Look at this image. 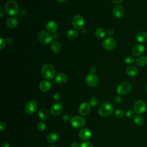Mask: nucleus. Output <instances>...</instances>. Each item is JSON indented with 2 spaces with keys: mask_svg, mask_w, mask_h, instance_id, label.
Wrapping results in <instances>:
<instances>
[{
  "mask_svg": "<svg viewBox=\"0 0 147 147\" xmlns=\"http://www.w3.org/2000/svg\"><path fill=\"white\" fill-rule=\"evenodd\" d=\"M1 147H10V145L7 142H3L2 144Z\"/></svg>",
  "mask_w": 147,
  "mask_h": 147,
  "instance_id": "43",
  "label": "nucleus"
},
{
  "mask_svg": "<svg viewBox=\"0 0 147 147\" xmlns=\"http://www.w3.org/2000/svg\"><path fill=\"white\" fill-rule=\"evenodd\" d=\"M138 72V68L136 65H129L126 69V74L129 76H134Z\"/></svg>",
  "mask_w": 147,
  "mask_h": 147,
  "instance_id": "24",
  "label": "nucleus"
},
{
  "mask_svg": "<svg viewBox=\"0 0 147 147\" xmlns=\"http://www.w3.org/2000/svg\"><path fill=\"white\" fill-rule=\"evenodd\" d=\"M53 99L56 101H59L61 99V95L60 93L59 92H56L54 94L53 96Z\"/></svg>",
  "mask_w": 147,
  "mask_h": 147,
  "instance_id": "36",
  "label": "nucleus"
},
{
  "mask_svg": "<svg viewBox=\"0 0 147 147\" xmlns=\"http://www.w3.org/2000/svg\"><path fill=\"white\" fill-rule=\"evenodd\" d=\"M57 2H60V3H64L65 2H66L67 0H57Z\"/></svg>",
  "mask_w": 147,
  "mask_h": 147,
  "instance_id": "49",
  "label": "nucleus"
},
{
  "mask_svg": "<svg viewBox=\"0 0 147 147\" xmlns=\"http://www.w3.org/2000/svg\"><path fill=\"white\" fill-rule=\"evenodd\" d=\"M111 1H112L114 3L118 4V3H121V2L123 1V0H111Z\"/></svg>",
  "mask_w": 147,
  "mask_h": 147,
  "instance_id": "46",
  "label": "nucleus"
},
{
  "mask_svg": "<svg viewBox=\"0 0 147 147\" xmlns=\"http://www.w3.org/2000/svg\"><path fill=\"white\" fill-rule=\"evenodd\" d=\"M38 117L42 121H47L49 117V113L48 111L46 109H41L38 111Z\"/></svg>",
  "mask_w": 147,
  "mask_h": 147,
  "instance_id": "19",
  "label": "nucleus"
},
{
  "mask_svg": "<svg viewBox=\"0 0 147 147\" xmlns=\"http://www.w3.org/2000/svg\"><path fill=\"white\" fill-rule=\"evenodd\" d=\"M95 36L98 38H103L106 36V31L102 28H98L95 32Z\"/></svg>",
  "mask_w": 147,
  "mask_h": 147,
  "instance_id": "28",
  "label": "nucleus"
},
{
  "mask_svg": "<svg viewBox=\"0 0 147 147\" xmlns=\"http://www.w3.org/2000/svg\"><path fill=\"white\" fill-rule=\"evenodd\" d=\"M46 127V125L43 122H38L36 125V128L39 131H43Z\"/></svg>",
  "mask_w": 147,
  "mask_h": 147,
  "instance_id": "30",
  "label": "nucleus"
},
{
  "mask_svg": "<svg viewBox=\"0 0 147 147\" xmlns=\"http://www.w3.org/2000/svg\"><path fill=\"white\" fill-rule=\"evenodd\" d=\"M107 34L111 37L112 35H113L114 34V30L112 29H109L108 30H107Z\"/></svg>",
  "mask_w": 147,
  "mask_h": 147,
  "instance_id": "42",
  "label": "nucleus"
},
{
  "mask_svg": "<svg viewBox=\"0 0 147 147\" xmlns=\"http://www.w3.org/2000/svg\"><path fill=\"white\" fill-rule=\"evenodd\" d=\"M86 82L90 87H95L99 83V79L94 73H90L86 76Z\"/></svg>",
  "mask_w": 147,
  "mask_h": 147,
  "instance_id": "11",
  "label": "nucleus"
},
{
  "mask_svg": "<svg viewBox=\"0 0 147 147\" xmlns=\"http://www.w3.org/2000/svg\"><path fill=\"white\" fill-rule=\"evenodd\" d=\"M59 139V136L57 133H54V132H52L48 134L47 137V140L49 143H55V142H56Z\"/></svg>",
  "mask_w": 147,
  "mask_h": 147,
  "instance_id": "25",
  "label": "nucleus"
},
{
  "mask_svg": "<svg viewBox=\"0 0 147 147\" xmlns=\"http://www.w3.org/2000/svg\"><path fill=\"white\" fill-rule=\"evenodd\" d=\"M71 147H79V145L76 142H74L71 144Z\"/></svg>",
  "mask_w": 147,
  "mask_h": 147,
  "instance_id": "45",
  "label": "nucleus"
},
{
  "mask_svg": "<svg viewBox=\"0 0 147 147\" xmlns=\"http://www.w3.org/2000/svg\"><path fill=\"white\" fill-rule=\"evenodd\" d=\"M37 38L39 42L42 44L47 45L52 41V36L49 33L44 30H41L38 32L37 34Z\"/></svg>",
  "mask_w": 147,
  "mask_h": 147,
  "instance_id": "4",
  "label": "nucleus"
},
{
  "mask_svg": "<svg viewBox=\"0 0 147 147\" xmlns=\"http://www.w3.org/2000/svg\"><path fill=\"white\" fill-rule=\"evenodd\" d=\"M103 48L108 51H111L114 49L116 45V41L115 39L111 37H106L102 42Z\"/></svg>",
  "mask_w": 147,
  "mask_h": 147,
  "instance_id": "9",
  "label": "nucleus"
},
{
  "mask_svg": "<svg viewBox=\"0 0 147 147\" xmlns=\"http://www.w3.org/2000/svg\"><path fill=\"white\" fill-rule=\"evenodd\" d=\"M6 40H5L3 38H1V44H0V49L2 50L3 48L6 45Z\"/></svg>",
  "mask_w": 147,
  "mask_h": 147,
  "instance_id": "37",
  "label": "nucleus"
},
{
  "mask_svg": "<svg viewBox=\"0 0 147 147\" xmlns=\"http://www.w3.org/2000/svg\"><path fill=\"white\" fill-rule=\"evenodd\" d=\"M40 90L43 92L48 91L51 88V84L47 80H42L39 84Z\"/></svg>",
  "mask_w": 147,
  "mask_h": 147,
  "instance_id": "20",
  "label": "nucleus"
},
{
  "mask_svg": "<svg viewBox=\"0 0 147 147\" xmlns=\"http://www.w3.org/2000/svg\"><path fill=\"white\" fill-rule=\"evenodd\" d=\"M49 147H56V146H54V145H52V146H50Z\"/></svg>",
  "mask_w": 147,
  "mask_h": 147,
  "instance_id": "51",
  "label": "nucleus"
},
{
  "mask_svg": "<svg viewBox=\"0 0 147 147\" xmlns=\"http://www.w3.org/2000/svg\"><path fill=\"white\" fill-rule=\"evenodd\" d=\"M131 52V53L135 56H140L145 52V47L140 44H136L133 47Z\"/></svg>",
  "mask_w": 147,
  "mask_h": 147,
  "instance_id": "15",
  "label": "nucleus"
},
{
  "mask_svg": "<svg viewBox=\"0 0 147 147\" xmlns=\"http://www.w3.org/2000/svg\"><path fill=\"white\" fill-rule=\"evenodd\" d=\"M63 110V106L61 103L59 102L55 103L51 107V113L54 116H57L61 113Z\"/></svg>",
  "mask_w": 147,
  "mask_h": 147,
  "instance_id": "14",
  "label": "nucleus"
},
{
  "mask_svg": "<svg viewBox=\"0 0 147 147\" xmlns=\"http://www.w3.org/2000/svg\"><path fill=\"white\" fill-rule=\"evenodd\" d=\"M0 13H1V14H0V17H3V13H4V12H3V9H2V8H1L0 9Z\"/></svg>",
  "mask_w": 147,
  "mask_h": 147,
  "instance_id": "47",
  "label": "nucleus"
},
{
  "mask_svg": "<svg viewBox=\"0 0 147 147\" xmlns=\"http://www.w3.org/2000/svg\"><path fill=\"white\" fill-rule=\"evenodd\" d=\"M67 76L65 74L61 73L58 74L55 78V82L57 84H63L67 80Z\"/></svg>",
  "mask_w": 147,
  "mask_h": 147,
  "instance_id": "22",
  "label": "nucleus"
},
{
  "mask_svg": "<svg viewBox=\"0 0 147 147\" xmlns=\"http://www.w3.org/2000/svg\"><path fill=\"white\" fill-rule=\"evenodd\" d=\"M91 110V105L87 102H83L81 103L79 107V113L83 116L88 115Z\"/></svg>",
  "mask_w": 147,
  "mask_h": 147,
  "instance_id": "13",
  "label": "nucleus"
},
{
  "mask_svg": "<svg viewBox=\"0 0 147 147\" xmlns=\"http://www.w3.org/2000/svg\"><path fill=\"white\" fill-rule=\"evenodd\" d=\"M82 32L83 33H86L87 32V29L85 28H83L82 29Z\"/></svg>",
  "mask_w": 147,
  "mask_h": 147,
  "instance_id": "48",
  "label": "nucleus"
},
{
  "mask_svg": "<svg viewBox=\"0 0 147 147\" xmlns=\"http://www.w3.org/2000/svg\"><path fill=\"white\" fill-rule=\"evenodd\" d=\"M146 105L142 100H137L133 105V110L137 114H142L146 111Z\"/></svg>",
  "mask_w": 147,
  "mask_h": 147,
  "instance_id": "6",
  "label": "nucleus"
},
{
  "mask_svg": "<svg viewBox=\"0 0 147 147\" xmlns=\"http://www.w3.org/2000/svg\"><path fill=\"white\" fill-rule=\"evenodd\" d=\"M134 110H128L126 113V116L127 118H133L135 115H134Z\"/></svg>",
  "mask_w": 147,
  "mask_h": 147,
  "instance_id": "34",
  "label": "nucleus"
},
{
  "mask_svg": "<svg viewBox=\"0 0 147 147\" xmlns=\"http://www.w3.org/2000/svg\"><path fill=\"white\" fill-rule=\"evenodd\" d=\"M5 128H6V126H5V124L4 122H0V130L1 131H3L5 130Z\"/></svg>",
  "mask_w": 147,
  "mask_h": 147,
  "instance_id": "40",
  "label": "nucleus"
},
{
  "mask_svg": "<svg viewBox=\"0 0 147 147\" xmlns=\"http://www.w3.org/2000/svg\"><path fill=\"white\" fill-rule=\"evenodd\" d=\"M71 22L73 27L77 30H82L84 28V20L80 14L74 16L72 18Z\"/></svg>",
  "mask_w": 147,
  "mask_h": 147,
  "instance_id": "5",
  "label": "nucleus"
},
{
  "mask_svg": "<svg viewBox=\"0 0 147 147\" xmlns=\"http://www.w3.org/2000/svg\"><path fill=\"white\" fill-rule=\"evenodd\" d=\"M115 114L118 118H122L124 116V111L122 109H117L115 111Z\"/></svg>",
  "mask_w": 147,
  "mask_h": 147,
  "instance_id": "33",
  "label": "nucleus"
},
{
  "mask_svg": "<svg viewBox=\"0 0 147 147\" xmlns=\"http://www.w3.org/2000/svg\"><path fill=\"white\" fill-rule=\"evenodd\" d=\"M131 85L129 82H123L118 85L117 92L119 95H125L129 93L131 90Z\"/></svg>",
  "mask_w": 147,
  "mask_h": 147,
  "instance_id": "8",
  "label": "nucleus"
},
{
  "mask_svg": "<svg viewBox=\"0 0 147 147\" xmlns=\"http://www.w3.org/2000/svg\"><path fill=\"white\" fill-rule=\"evenodd\" d=\"M124 62L127 64H131L134 63V59L133 57L130 56H127L124 58Z\"/></svg>",
  "mask_w": 147,
  "mask_h": 147,
  "instance_id": "31",
  "label": "nucleus"
},
{
  "mask_svg": "<svg viewBox=\"0 0 147 147\" xmlns=\"http://www.w3.org/2000/svg\"><path fill=\"white\" fill-rule=\"evenodd\" d=\"M6 42L7 44H11V42H13V39H12V38L10 37H7L6 39Z\"/></svg>",
  "mask_w": 147,
  "mask_h": 147,
  "instance_id": "41",
  "label": "nucleus"
},
{
  "mask_svg": "<svg viewBox=\"0 0 147 147\" xmlns=\"http://www.w3.org/2000/svg\"><path fill=\"white\" fill-rule=\"evenodd\" d=\"M5 9L6 13L11 16H17L19 11L18 4L13 0L7 1L5 6Z\"/></svg>",
  "mask_w": 147,
  "mask_h": 147,
  "instance_id": "2",
  "label": "nucleus"
},
{
  "mask_svg": "<svg viewBox=\"0 0 147 147\" xmlns=\"http://www.w3.org/2000/svg\"><path fill=\"white\" fill-rule=\"evenodd\" d=\"M38 108V103L36 100H32L26 103L25 106V111L28 114L34 113Z\"/></svg>",
  "mask_w": 147,
  "mask_h": 147,
  "instance_id": "10",
  "label": "nucleus"
},
{
  "mask_svg": "<svg viewBox=\"0 0 147 147\" xmlns=\"http://www.w3.org/2000/svg\"><path fill=\"white\" fill-rule=\"evenodd\" d=\"M71 119V118L70 117V116L68 114H64L63 117H62V119L63 121L64 122H68L69 121H70Z\"/></svg>",
  "mask_w": 147,
  "mask_h": 147,
  "instance_id": "39",
  "label": "nucleus"
},
{
  "mask_svg": "<svg viewBox=\"0 0 147 147\" xmlns=\"http://www.w3.org/2000/svg\"><path fill=\"white\" fill-rule=\"evenodd\" d=\"M122 100L121 97L119 95H116L114 98V102L116 103V104H118Z\"/></svg>",
  "mask_w": 147,
  "mask_h": 147,
  "instance_id": "38",
  "label": "nucleus"
},
{
  "mask_svg": "<svg viewBox=\"0 0 147 147\" xmlns=\"http://www.w3.org/2000/svg\"><path fill=\"white\" fill-rule=\"evenodd\" d=\"M136 40L140 43H144L147 41V32L141 31L136 35Z\"/></svg>",
  "mask_w": 147,
  "mask_h": 147,
  "instance_id": "18",
  "label": "nucleus"
},
{
  "mask_svg": "<svg viewBox=\"0 0 147 147\" xmlns=\"http://www.w3.org/2000/svg\"><path fill=\"white\" fill-rule=\"evenodd\" d=\"M90 71L91 72V73H94L96 72V68L95 67V66H92L91 68H90Z\"/></svg>",
  "mask_w": 147,
  "mask_h": 147,
  "instance_id": "44",
  "label": "nucleus"
},
{
  "mask_svg": "<svg viewBox=\"0 0 147 147\" xmlns=\"http://www.w3.org/2000/svg\"><path fill=\"white\" fill-rule=\"evenodd\" d=\"M145 91H146V92H147V84L146 85V86H145Z\"/></svg>",
  "mask_w": 147,
  "mask_h": 147,
  "instance_id": "50",
  "label": "nucleus"
},
{
  "mask_svg": "<svg viewBox=\"0 0 147 147\" xmlns=\"http://www.w3.org/2000/svg\"><path fill=\"white\" fill-rule=\"evenodd\" d=\"M79 147H93L92 144L88 141H84L80 143Z\"/></svg>",
  "mask_w": 147,
  "mask_h": 147,
  "instance_id": "35",
  "label": "nucleus"
},
{
  "mask_svg": "<svg viewBox=\"0 0 147 147\" xmlns=\"http://www.w3.org/2000/svg\"><path fill=\"white\" fill-rule=\"evenodd\" d=\"M70 123L76 129H79L84 126L86 121L84 118L80 116H74L71 118Z\"/></svg>",
  "mask_w": 147,
  "mask_h": 147,
  "instance_id": "7",
  "label": "nucleus"
},
{
  "mask_svg": "<svg viewBox=\"0 0 147 147\" xmlns=\"http://www.w3.org/2000/svg\"><path fill=\"white\" fill-rule=\"evenodd\" d=\"M133 120H134V123L138 125V126H141V125H142L144 123V122H145V120H144V118L142 116L138 114V115H136L134 117V118H133Z\"/></svg>",
  "mask_w": 147,
  "mask_h": 147,
  "instance_id": "29",
  "label": "nucleus"
},
{
  "mask_svg": "<svg viewBox=\"0 0 147 147\" xmlns=\"http://www.w3.org/2000/svg\"><path fill=\"white\" fill-rule=\"evenodd\" d=\"M114 111V107L109 102L103 103L98 109V113L100 116L107 117L111 115Z\"/></svg>",
  "mask_w": 147,
  "mask_h": 147,
  "instance_id": "3",
  "label": "nucleus"
},
{
  "mask_svg": "<svg viewBox=\"0 0 147 147\" xmlns=\"http://www.w3.org/2000/svg\"><path fill=\"white\" fill-rule=\"evenodd\" d=\"M89 103L91 105V106L95 107L98 103V99L95 97H92V98H90V99L89 100Z\"/></svg>",
  "mask_w": 147,
  "mask_h": 147,
  "instance_id": "32",
  "label": "nucleus"
},
{
  "mask_svg": "<svg viewBox=\"0 0 147 147\" xmlns=\"http://www.w3.org/2000/svg\"><path fill=\"white\" fill-rule=\"evenodd\" d=\"M6 24L9 28L13 29L17 26L18 24V20L15 17H9L7 19Z\"/></svg>",
  "mask_w": 147,
  "mask_h": 147,
  "instance_id": "21",
  "label": "nucleus"
},
{
  "mask_svg": "<svg viewBox=\"0 0 147 147\" xmlns=\"http://www.w3.org/2000/svg\"><path fill=\"white\" fill-rule=\"evenodd\" d=\"M78 36V32L75 29H70L66 33V37L70 40H74Z\"/></svg>",
  "mask_w": 147,
  "mask_h": 147,
  "instance_id": "27",
  "label": "nucleus"
},
{
  "mask_svg": "<svg viewBox=\"0 0 147 147\" xmlns=\"http://www.w3.org/2000/svg\"><path fill=\"white\" fill-rule=\"evenodd\" d=\"M112 13L115 17L121 18L124 16L125 14V10L122 6L116 5L113 8Z\"/></svg>",
  "mask_w": 147,
  "mask_h": 147,
  "instance_id": "12",
  "label": "nucleus"
},
{
  "mask_svg": "<svg viewBox=\"0 0 147 147\" xmlns=\"http://www.w3.org/2000/svg\"><path fill=\"white\" fill-rule=\"evenodd\" d=\"M79 137L81 140L84 141H87L89 140L91 137V132L88 128L82 129L79 134Z\"/></svg>",
  "mask_w": 147,
  "mask_h": 147,
  "instance_id": "16",
  "label": "nucleus"
},
{
  "mask_svg": "<svg viewBox=\"0 0 147 147\" xmlns=\"http://www.w3.org/2000/svg\"><path fill=\"white\" fill-rule=\"evenodd\" d=\"M61 46L60 43L57 41H54L51 45V49L52 52L55 53H58L60 52Z\"/></svg>",
  "mask_w": 147,
  "mask_h": 147,
  "instance_id": "23",
  "label": "nucleus"
},
{
  "mask_svg": "<svg viewBox=\"0 0 147 147\" xmlns=\"http://www.w3.org/2000/svg\"><path fill=\"white\" fill-rule=\"evenodd\" d=\"M45 26H46L47 30L49 32H51V33L55 32L57 30V28H58L57 24L53 20L48 21L47 23Z\"/></svg>",
  "mask_w": 147,
  "mask_h": 147,
  "instance_id": "17",
  "label": "nucleus"
},
{
  "mask_svg": "<svg viewBox=\"0 0 147 147\" xmlns=\"http://www.w3.org/2000/svg\"><path fill=\"white\" fill-rule=\"evenodd\" d=\"M56 74L55 67L49 63L45 64L41 68V75L42 77L47 80L52 79Z\"/></svg>",
  "mask_w": 147,
  "mask_h": 147,
  "instance_id": "1",
  "label": "nucleus"
},
{
  "mask_svg": "<svg viewBox=\"0 0 147 147\" xmlns=\"http://www.w3.org/2000/svg\"><path fill=\"white\" fill-rule=\"evenodd\" d=\"M136 64L138 67H144L147 64V56H142L138 57L136 60Z\"/></svg>",
  "mask_w": 147,
  "mask_h": 147,
  "instance_id": "26",
  "label": "nucleus"
}]
</instances>
